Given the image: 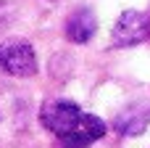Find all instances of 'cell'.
<instances>
[{
    "label": "cell",
    "instance_id": "obj_1",
    "mask_svg": "<svg viewBox=\"0 0 150 148\" xmlns=\"http://www.w3.org/2000/svg\"><path fill=\"white\" fill-rule=\"evenodd\" d=\"M82 109L71 101H63V98H53V101H45L42 109H40V122L45 130H50L55 138H66L82 119Z\"/></svg>",
    "mask_w": 150,
    "mask_h": 148
},
{
    "label": "cell",
    "instance_id": "obj_2",
    "mask_svg": "<svg viewBox=\"0 0 150 148\" xmlns=\"http://www.w3.org/2000/svg\"><path fill=\"white\" fill-rule=\"evenodd\" d=\"M0 69L11 77H32L37 74V56L32 42L26 40H5L0 42Z\"/></svg>",
    "mask_w": 150,
    "mask_h": 148
},
{
    "label": "cell",
    "instance_id": "obj_3",
    "mask_svg": "<svg viewBox=\"0 0 150 148\" xmlns=\"http://www.w3.org/2000/svg\"><path fill=\"white\" fill-rule=\"evenodd\" d=\"M150 37V16L142 11H124L111 29V42L116 48H132Z\"/></svg>",
    "mask_w": 150,
    "mask_h": 148
},
{
    "label": "cell",
    "instance_id": "obj_4",
    "mask_svg": "<svg viewBox=\"0 0 150 148\" xmlns=\"http://www.w3.org/2000/svg\"><path fill=\"white\" fill-rule=\"evenodd\" d=\"M103 135H105V122L95 114H82L79 124L66 138H58V148H90Z\"/></svg>",
    "mask_w": 150,
    "mask_h": 148
},
{
    "label": "cell",
    "instance_id": "obj_5",
    "mask_svg": "<svg viewBox=\"0 0 150 148\" xmlns=\"http://www.w3.org/2000/svg\"><path fill=\"white\" fill-rule=\"evenodd\" d=\"M150 124V101H134L127 109H121L113 119V130L119 135H142L145 127Z\"/></svg>",
    "mask_w": 150,
    "mask_h": 148
},
{
    "label": "cell",
    "instance_id": "obj_6",
    "mask_svg": "<svg viewBox=\"0 0 150 148\" xmlns=\"http://www.w3.org/2000/svg\"><path fill=\"white\" fill-rule=\"evenodd\" d=\"M98 32V19L90 8H79L66 19V37L71 42H90Z\"/></svg>",
    "mask_w": 150,
    "mask_h": 148
}]
</instances>
